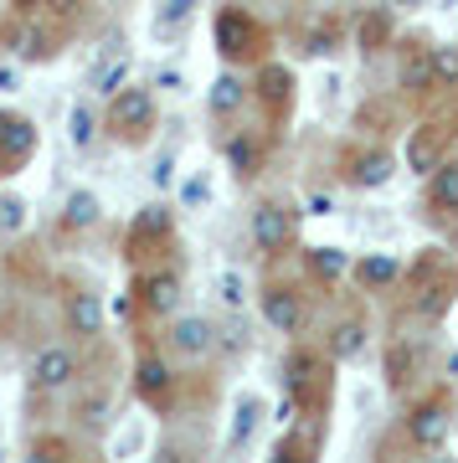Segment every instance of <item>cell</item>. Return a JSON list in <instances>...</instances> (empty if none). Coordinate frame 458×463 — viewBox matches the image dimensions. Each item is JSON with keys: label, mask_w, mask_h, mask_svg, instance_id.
Here are the masks:
<instances>
[{"label": "cell", "mask_w": 458, "mask_h": 463, "mask_svg": "<svg viewBox=\"0 0 458 463\" xmlns=\"http://www.w3.org/2000/svg\"><path fill=\"white\" fill-rule=\"evenodd\" d=\"M407 371H412V350L407 345H392V350H386V381H392V386H402V381H407Z\"/></svg>", "instance_id": "33"}, {"label": "cell", "mask_w": 458, "mask_h": 463, "mask_svg": "<svg viewBox=\"0 0 458 463\" xmlns=\"http://www.w3.org/2000/svg\"><path fill=\"white\" fill-rule=\"evenodd\" d=\"M262 319H268V330L299 335L304 330V298H299L294 288H268V294H262Z\"/></svg>", "instance_id": "7"}, {"label": "cell", "mask_w": 458, "mask_h": 463, "mask_svg": "<svg viewBox=\"0 0 458 463\" xmlns=\"http://www.w3.org/2000/svg\"><path fill=\"white\" fill-rule=\"evenodd\" d=\"M170 345H176L180 355H206V350H216V330H212L201 315H196V319H176Z\"/></svg>", "instance_id": "13"}, {"label": "cell", "mask_w": 458, "mask_h": 463, "mask_svg": "<svg viewBox=\"0 0 458 463\" xmlns=\"http://www.w3.org/2000/svg\"><path fill=\"white\" fill-rule=\"evenodd\" d=\"M392 5H407V11H412V5H423V0H392Z\"/></svg>", "instance_id": "44"}, {"label": "cell", "mask_w": 458, "mask_h": 463, "mask_svg": "<svg viewBox=\"0 0 458 463\" xmlns=\"http://www.w3.org/2000/svg\"><path fill=\"white\" fill-rule=\"evenodd\" d=\"M345 268H350V258H345L340 248H310V273L314 279L335 283V279H345Z\"/></svg>", "instance_id": "25"}, {"label": "cell", "mask_w": 458, "mask_h": 463, "mask_svg": "<svg viewBox=\"0 0 458 463\" xmlns=\"http://www.w3.org/2000/svg\"><path fill=\"white\" fill-rule=\"evenodd\" d=\"M99 196H93V191H72V196H67V206H62V227H93V222H99Z\"/></svg>", "instance_id": "23"}, {"label": "cell", "mask_w": 458, "mask_h": 463, "mask_svg": "<svg viewBox=\"0 0 458 463\" xmlns=\"http://www.w3.org/2000/svg\"><path fill=\"white\" fill-rule=\"evenodd\" d=\"M216 294H222V304L227 309H243V298H247V283L237 268H222V279H216Z\"/></svg>", "instance_id": "32"}, {"label": "cell", "mask_w": 458, "mask_h": 463, "mask_svg": "<svg viewBox=\"0 0 458 463\" xmlns=\"http://www.w3.org/2000/svg\"><path fill=\"white\" fill-rule=\"evenodd\" d=\"M350 273H356L360 288H392V283L402 279V263H396V258H386V252H371V258H360Z\"/></svg>", "instance_id": "16"}, {"label": "cell", "mask_w": 458, "mask_h": 463, "mask_svg": "<svg viewBox=\"0 0 458 463\" xmlns=\"http://www.w3.org/2000/svg\"><path fill=\"white\" fill-rule=\"evenodd\" d=\"M243 99H247V83H243V78H237V72H216L212 93H206L212 114H216V118H232L237 109H243Z\"/></svg>", "instance_id": "18"}, {"label": "cell", "mask_w": 458, "mask_h": 463, "mask_svg": "<svg viewBox=\"0 0 458 463\" xmlns=\"http://www.w3.org/2000/svg\"><path fill=\"white\" fill-rule=\"evenodd\" d=\"M227 165H232L237 181H253V175L262 170V145L253 139V134H232L227 139Z\"/></svg>", "instance_id": "15"}, {"label": "cell", "mask_w": 458, "mask_h": 463, "mask_svg": "<svg viewBox=\"0 0 458 463\" xmlns=\"http://www.w3.org/2000/svg\"><path fill=\"white\" fill-rule=\"evenodd\" d=\"M21 212H26V206H21L16 196H0V232H16L21 222H26Z\"/></svg>", "instance_id": "34"}, {"label": "cell", "mask_w": 458, "mask_h": 463, "mask_svg": "<svg viewBox=\"0 0 458 463\" xmlns=\"http://www.w3.org/2000/svg\"><path fill=\"white\" fill-rule=\"evenodd\" d=\"M433 83L458 88V47H433Z\"/></svg>", "instance_id": "30"}, {"label": "cell", "mask_w": 458, "mask_h": 463, "mask_svg": "<svg viewBox=\"0 0 458 463\" xmlns=\"http://www.w3.org/2000/svg\"><path fill=\"white\" fill-rule=\"evenodd\" d=\"M448 428H453V417H448V402H423L417 412L407 417V443L433 453V448L448 443Z\"/></svg>", "instance_id": "3"}, {"label": "cell", "mask_w": 458, "mask_h": 463, "mask_svg": "<svg viewBox=\"0 0 458 463\" xmlns=\"http://www.w3.org/2000/svg\"><path fill=\"white\" fill-rule=\"evenodd\" d=\"M176 304H180V279L165 268V273H145L139 279V309L145 315H176Z\"/></svg>", "instance_id": "8"}, {"label": "cell", "mask_w": 458, "mask_h": 463, "mask_svg": "<svg viewBox=\"0 0 458 463\" xmlns=\"http://www.w3.org/2000/svg\"><path fill=\"white\" fill-rule=\"evenodd\" d=\"M427 201H433L438 212L458 216V160H443V165L427 175Z\"/></svg>", "instance_id": "19"}, {"label": "cell", "mask_w": 458, "mask_h": 463, "mask_svg": "<svg viewBox=\"0 0 458 463\" xmlns=\"http://www.w3.org/2000/svg\"><path fill=\"white\" fill-rule=\"evenodd\" d=\"M304 52H314V57H320V52H335V32H329V26L325 32H310V47Z\"/></svg>", "instance_id": "36"}, {"label": "cell", "mask_w": 458, "mask_h": 463, "mask_svg": "<svg viewBox=\"0 0 458 463\" xmlns=\"http://www.w3.org/2000/svg\"><path fill=\"white\" fill-rule=\"evenodd\" d=\"M392 155H386V149H366V155H356V160H350V170H345V175H350V185H360V191H381V185L392 181Z\"/></svg>", "instance_id": "10"}, {"label": "cell", "mask_w": 458, "mask_h": 463, "mask_svg": "<svg viewBox=\"0 0 458 463\" xmlns=\"http://www.w3.org/2000/svg\"><path fill=\"white\" fill-rule=\"evenodd\" d=\"M253 88H258V99L279 114V109H289V99H294V72H289V67H279V62H268L258 72V83H253Z\"/></svg>", "instance_id": "12"}, {"label": "cell", "mask_w": 458, "mask_h": 463, "mask_svg": "<svg viewBox=\"0 0 458 463\" xmlns=\"http://www.w3.org/2000/svg\"><path fill=\"white\" fill-rule=\"evenodd\" d=\"M109 129L119 139H129V145H139L155 129V99H149V88H124V93L109 99Z\"/></svg>", "instance_id": "1"}, {"label": "cell", "mask_w": 458, "mask_h": 463, "mask_svg": "<svg viewBox=\"0 0 458 463\" xmlns=\"http://www.w3.org/2000/svg\"><path fill=\"white\" fill-rule=\"evenodd\" d=\"M329 212H335V201L329 196H310V216H329Z\"/></svg>", "instance_id": "39"}, {"label": "cell", "mask_w": 458, "mask_h": 463, "mask_svg": "<svg viewBox=\"0 0 458 463\" xmlns=\"http://www.w3.org/2000/svg\"><path fill=\"white\" fill-rule=\"evenodd\" d=\"M67 134H72V145H78V149L93 145V134H99V118H93V109H88V103H78V109L67 114Z\"/></svg>", "instance_id": "28"}, {"label": "cell", "mask_w": 458, "mask_h": 463, "mask_svg": "<svg viewBox=\"0 0 458 463\" xmlns=\"http://www.w3.org/2000/svg\"><path fill=\"white\" fill-rule=\"evenodd\" d=\"M11 42H16V57H21V62H47V57H52V36L36 32V26H21Z\"/></svg>", "instance_id": "27"}, {"label": "cell", "mask_w": 458, "mask_h": 463, "mask_svg": "<svg viewBox=\"0 0 458 463\" xmlns=\"http://www.w3.org/2000/svg\"><path fill=\"white\" fill-rule=\"evenodd\" d=\"M253 242H258V252H283L294 242V212L283 201H262L253 212Z\"/></svg>", "instance_id": "2"}, {"label": "cell", "mask_w": 458, "mask_h": 463, "mask_svg": "<svg viewBox=\"0 0 458 463\" xmlns=\"http://www.w3.org/2000/svg\"><path fill=\"white\" fill-rule=\"evenodd\" d=\"M443 165V139L433 129H412L407 134V170L412 175H433Z\"/></svg>", "instance_id": "11"}, {"label": "cell", "mask_w": 458, "mask_h": 463, "mask_svg": "<svg viewBox=\"0 0 458 463\" xmlns=\"http://www.w3.org/2000/svg\"><path fill=\"white\" fill-rule=\"evenodd\" d=\"M320 376H329V371H325V355H314V350H294V355L283 361V386L304 402H310V386Z\"/></svg>", "instance_id": "9"}, {"label": "cell", "mask_w": 458, "mask_h": 463, "mask_svg": "<svg viewBox=\"0 0 458 463\" xmlns=\"http://www.w3.org/2000/svg\"><path fill=\"white\" fill-rule=\"evenodd\" d=\"M11 118H16V114H5V109H0V134H5V124H11Z\"/></svg>", "instance_id": "43"}, {"label": "cell", "mask_w": 458, "mask_h": 463, "mask_svg": "<svg viewBox=\"0 0 458 463\" xmlns=\"http://www.w3.org/2000/svg\"><path fill=\"white\" fill-rule=\"evenodd\" d=\"M134 248H139V242H149V237H170V212H165V206H145V212L134 216Z\"/></svg>", "instance_id": "26"}, {"label": "cell", "mask_w": 458, "mask_h": 463, "mask_svg": "<svg viewBox=\"0 0 458 463\" xmlns=\"http://www.w3.org/2000/svg\"><path fill=\"white\" fill-rule=\"evenodd\" d=\"M366 350V319H340L329 330V361H356Z\"/></svg>", "instance_id": "20"}, {"label": "cell", "mask_w": 458, "mask_h": 463, "mask_svg": "<svg viewBox=\"0 0 458 463\" xmlns=\"http://www.w3.org/2000/svg\"><path fill=\"white\" fill-rule=\"evenodd\" d=\"M360 52H377L381 42H386V36H392V21H386V11H371V16L360 21Z\"/></svg>", "instance_id": "29"}, {"label": "cell", "mask_w": 458, "mask_h": 463, "mask_svg": "<svg viewBox=\"0 0 458 463\" xmlns=\"http://www.w3.org/2000/svg\"><path fill=\"white\" fill-rule=\"evenodd\" d=\"M67 330L78 335V340H93L103 330V304L93 294H72L67 298Z\"/></svg>", "instance_id": "14"}, {"label": "cell", "mask_w": 458, "mask_h": 463, "mask_svg": "<svg viewBox=\"0 0 458 463\" xmlns=\"http://www.w3.org/2000/svg\"><path fill=\"white\" fill-rule=\"evenodd\" d=\"M253 47H258V21L247 16V11H222V16H216V52H222L227 62H237V57H247Z\"/></svg>", "instance_id": "5"}, {"label": "cell", "mask_w": 458, "mask_h": 463, "mask_svg": "<svg viewBox=\"0 0 458 463\" xmlns=\"http://www.w3.org/2000/svg\"><path fill=\"white\" fill-rule=\"evenodd\" d=\"M16 5H21V11H36V5H42V0H16Z\"/></svg>", "instance_id": "42"}, {"label": "cell", "mask_w": 458, "mask_h": 463, "mask_svg": "<svg viewBox=\"0 0 458 463\" xmlns=\"http://www.w3.org/2000/svg\"><path fill=\"white\" fill-rule=\"evenodd\" d=\"M201 0H165L160 5V16H155V26H160V32H176V26H186V21H191V11H196Z\"/></svg>", "instance_id": "31"}, {"label": "cell", "mask_w": 458, "mask_h": 463, "mask_svg": "<svg viewBox=\"0 0 458 463\" xmlns=\"http://www.w3.org/2000/svg\"><path fill=\"white\" fill-rule=\"evenodd\" d=\"M124 88H129V57H124V52H109V57H103V67L99 72H93V93H99V99H114V93H124Z\"/></svg>", "instance_id": "22"}, {"label": "cell", "mask_w": 458, "mask_h": 463, "mask_svg": "<svg viewBox=\"0 0 458 463\" xmlns=\"http://www.w3.org/2000/svg\"><path fill=\"white\" fill-rule=\"evenodd\" d=\"M72 376H78V355L67 345H47V350L32 355V386L36 392H62Z\"/></svg>", "instance_id": "4"}, {"label": "cell", "mask_w": 458, "mask_h": 463, "mask_svg": "<svg viewBox=\"0 0 458 463\" xmlns=\"http://www.w3.org/2000/svg\"><path fill=\"white\" fill-rule=\"evenodd\" d=\"M155 88H165V93H180V88H186V78H180L176 67H165L160 78H155Z\"/></svg>", "instance_id": "37"}, {"label": "cell", "mask_w": 458, "mask_h": 463, "mask_svg": "<svg viewBox=\"0 0 458 463\" xmlns=\"http://www.w3.org/2000/svg\"><path fill=\"white\" fill-rule=\"evenodd\" d=\"M186 201H206V181H191V185H186Z\"/></svg>", "instance_id": "41"}, {"label": "cell", "mask_w": 458, "mask_h": 463, "mask_svg": "<svg viewBox=\"0 0 458 463\" xmlns=\"http://www.w3.org/2000/svg\"><path fill=\"white\" fill-rule=\"evenodd\" d=\"M222 345H227V350H247V325H243V319L227 330V340H222Z\"/></svg>", "instance_id": "38"}, {"label": "cell", "mask_w": 458, "mask_h": 463, "mask_svg": "<svg viewBox=\"0 0 458 463\" xmlns=\"http://www.w3.org/2000/svg\"><path fill=\"white\" fill-rule=\"evenodd\" d=\"M32 149H36V124L32 118H11L5 134H0V160H5V165H21Z\"/></svg>", "instance_id": "17"}, {"label": "cell", "mask_w": 458, "mask_h": 463, "mask_svg": "<svg viewBox=\"0 0 458 463\" xmlns=\"http://www.w3.org/2000/svg\"><path fill=\"white\" fill-rule=\"evenodd\" d=\"M67 443H36V458H62Z\"/></svg>", "instance_id": "40"}, {"label": "cell", "mask_w": 458, "mask_h": 463, "mask_svg": "<svg viewBox=\"0 0 458 463\" xmlns=\"http://www.w3.org/2000/svg\"><path fill=\"white\" fill-rule=\"evenodd\" d=\"M134 392H139V402H145V407L165 412V407H170V392H176L170 365H165L160 355H145V361L134 365Z\"/></svg>", "instance_id": "6"}, {"label": "cell", "mask_w": 458, "mask_h": 463, "mask_svg": "<svg viewBox=\"0 0 458 463\" xmlns=\"http://www.w3.org/2000/svg\"><path fill=\"white\" fill-rule=\"evenodd\" d=\"M258 417H262V402H258V397H243L237 407H232V428H227V448H232V453L253 443V432H258Z\"/></svg>", "instance_id": "21"}, {"label": "cell", "mask_w": 458, "mask_h": 463, "mask_svg": "<svg viewBox=\"0 0 458 463\" xmlns=\"http://www.w3.org/2000/svg\"><path fill=\"white\" fill-rule=\"evenodd\" d=\"M149 181H155V185H160V191H165V185L176 181V160H170V155H160V165L149 170Z\"/></svg>", "instance_id": "35"}, {"label": "cell", "mask_w": 458, "mask_h": 463, "mask_svg": "<svg viewBox=\"0 0 458 463\" xmlns=\"http://www.w3.org/2000/svg\"><path fill=\"white\" fill-rule=\"evenodd\" d=\"M402 88H412V93L438 88V83H433V47H417V52H412V62L402 67Z\"/></svg>", "instance_id": "24"}]
</instances>
